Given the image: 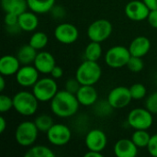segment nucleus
<instances>
[{"label":"nucleus","instance_id":"obj_1","mask_svg":"<svg viewBox=\"0 0 157 157\" xmlns=\"http://www.w3.org/2000/svg\"><path fill=\"white\" fill-rule=\"evenodd\" d=\"M80 103L76 96L67 90H59L51 100L52 112L62 119L75 116L79 109Z\"/></svg>","mask_w":157,"mask_h":157},{"label":"nucleus","instance_id":"obj_2","mask_svg":"<svg viewBox=\"0 0 157 157\" xmlns=\"http://www.w3.org/2000/svg\"><path fill=\"white\" fill-rule=\"evenodd\" d=\"M102 75V69L98 62L85 60L76 69L75 77L81 85L94 86Z\"/></svg>","mask_w":157,"mask_h":157},{"label":"nucleus","instance_id":"obj_3","mask_svg":"<svg viewBox=\"0 0 157 157\" xmlns=\"http://www.w3.org/2000/svg\"><path fill=\"white\" fill-rule=\"evenodd\" d=\"M39 102L34 94L29 91H19L13 97L15 110L25 117L32 116L37 112Z\"/></svg>","mask_w":157,"mask_h":157},{"label":"nucleus","instance_id":"obj_4","mask_svg":"<svg viewBox=\"0 0 157 157\" xmlns=\"http://www.w3.org/2000/svg\"><path fill=\"white\" fill-rule=\"evenodd\" d=\"M39 132L34 121H22L17 125L15 132L16 142L22 147H30L36 143Z\"/></svg>","mask_w":157,"mask_h":157},{"label":"nucleus","instance_id":"obj_5","mask_svg":"<svg viewBox=\"0 0 157 157\" xmlns=\"http://www.w3.org/2000/svg\"><path fill=\"white\" fill-rule=\"evenodd\" d=\"M58 91L57 83L52 76L39 79L32 86V93L40 102L51 101Z\"/></svg>","mask_w":157,"mask_h":157},{"label":"nucleus","instance_id":"obj_6","mask_svg":"<svg viewBox=\"0 0 157 157\" xmlns=\"http://www.w3.org/2000/svg\"><path fill=\"white\" fill-rule=\"evenodd\" d=\"M132 54L129 48L122 45H116L108 50L105 54V62L110 68L118 69L127 66Z\"/></svg>","mask_w":157,"mask_h":157},{"label":"nucleus","instance_id":"obj_7","mask_svg":"<svg viewBox=\"0 0 157 157\" xmlns=\"http://www.w3.org/2000/svg\"><path fill=\"white\" fill-rule=\"evenodd\" d=\"M153 113L146 108H136L130 111L127 121L128 124L135 130H148L152 127L154 122Z\"/></svg>","mask_w":157,"mask_h":157},{"label":"nucleus","instance_id":"obj_8","mask_svg":"<svg viewBox=\"0 0 157 157\" xmlns=\"http://www.w3.org/2000/svg\"><path fill=\"white\" fill-rule=\"evenodd\" d=\"M112 33V24L108 19H97L92 22L87 29V36L91 41L103 42L108 40Z\"/></svg>","mask_w":157,"mask_h":157},{"label":"nucleus","instance_id":"obj_9","mask_svg":"<svg viewBox=\"0 0 157 157\" xmlns=\"http://www.w3.org/2000/svg\"><path fill=\"white\" fill-rule=\"evenodd\" d=\"M49 143L54 146H63L72 138V132L68 126L63 123H54L46 132Z\"/></svg>","mask_w":157,"mask_h":157},{"label":"nucleus","instance_id":"obj_10","mask_svg":"<svg viewBox=\"0 0 157 157\" xmlns=\"http://www.w3.org/2000/svg\"><path fill=\"white\" fill-rule=\"evenodd\" d=\"M107 100L114 109H121L127 107L132 100L130 88L122 86L114 87L109 91Z\"/></svg>","mask_w":157,"mask_h":157},{"label":"nucleus","instance_id":"obj_11","mask_svg":"<svg viewBox=\"0 0 157 157\" xmlns=\"http://www.w3.org/2000/svg\"><path fill=\"white\" fill-rule=\"evenodd\" d=\"M79 31L77 28L71 23L59 24L54 29V38L63 44H72L78 39Z\"/></svg>","mask_w":157,"mask_h":157},{"label":"nucleus","instance_id":"obj_12","mask_svg":"<svg viewBox=\"0 0 157 157\" xmlns=\"http://www.w3.org/2000/svg\"><path fill=\"white\" fill-rule=\"evenodd\" d=\"M150 8L144 1L132 0L125 6V15L132 21H143L147 19Z\"/></svg>","mask_w":157,"mask_h":157},{"label":"nucleus","instance_id":"obj_13","mask_svg":"<svg viewBox=\"0 0 157 157\" xmlns=\"http://www.w3.org/2000/svg\"><path fill=\"white\" fill-rule=\"evenodd\" d=\"M85 144L88 150L102 153L107 146L108 138L103 131L99 129H93L86 133Z\"/></svg>","mask_w":157,"mask_h":157},{"label":"nucleus","instance_id":"obj_14","mask_svg":"<svg viewBox=\"0 0 157 157\" xmlns=\"http://www.w3.org/2000/svg\"><path fill=\"white\" fill-rule=\"evenodd\" d=\"M39 74L40 72L34 65L28 64L22 65L15 75L16 80L20 86L30 87L33 86L39 80Z\"/></svg>","mask_w":157,"mask_h":157},{"label":"nucleus","instance_id":"obj_15","mask_svg":"<svg viewBox=\"0 0 157 157\" xmlns=\"http://www.w3.org/2000/svg\"><path fill=\"white\" fill-rule=\"evenodd\" d=\"M33 65L37 68V70L43 75H50L52 70L56 65L55 59L53 55L46 51H42L38 52L36 59L33 63Z\"/></svg>","mask_w":157,"mask_h":157},{"label":"nucleus","instance_id":"obj_16","mask_svg":"<svg viewBox=\"0 0 157 157\" xmlns=\"http://www.w3.org/2000/svg\"><path fill=\"white\" fill-rule=\"evenodd\" d=\"M114 155L117 157H135L138 155V147L132 139H121L113 147Z\"/></svg>","mask_w":157,"mask_h":157},{"label":"nucleus","instance_id":"obj_17","mask_svg":"<svg viewBox=\"0 0 157 157\" xmlns=\"http://www.w3.org/2000/svg\"><path fill=\"white\" fill-rule=\"evenodd\" d=\"M151 49V41L145 36H138L132 40L129 46V51L132 56L144 57Z\"/></svg>","mask_w":157,"mask_h":157},{"label":"nucleus","instance_id":"obj_18","mask_svg":"<svg viewBox=\"0 0 157 157\" xmlns=\"http://www.w3.org/2000/svg\"><path fill=\"white\" fill-rule=\"evenodd\" d=\"M80 105L82 106H94V104L98 101V92L94 86H86L82 85L75 94Z\"/></svg>","mask_w":157,"mask_h":157},{"label":"nucleus","instance_id":"obj_19","mask_svg":"<svg viewBox=\"0 0 157 157\" xmlns=\"http://www.w3.org/2000/svg\"><path fill=\"white\" fill-rule=\"evenodd\" d=\"M21 63L17 56L7 54L0 59V74L4 76L14 75L17 73Z\"/></svg>","mask_w":157,"mask_h":157},{"label":"nucleus","instance_id":"obj_20","mask_svg":"<svg viewBox=\"0 0 157 157\" xmlns=\"http://www.w3.org/2000/svg\"><path fill=\"white\" fill-rule=\"evenodd\" d=\"M39 25V18L37 14L33 11H28L21 13L18 15V26L22 29V31L30 32L34 31Z\"/></svg>","mask_w":157,"mask_h":157},{"label":"nucleus","instance_id":"obj_21","mask_svg":"<svg viewBox=\"0 0 157 157\" xmlns=\"http://www.w3.org/2000/svg\"><path fill=\"white\" fill-rule=\"evenodd\" d=\"M1 6L5 13L16 15H20L29 8L27 0H1Z\"/></svg>","mask_w":157,"mask_h":157},{"label":"nucleus","instance_id":"obj_22","mask_svg":"<svg viewBox=\"0 0 157 157\" xmlns=\"http://www.w3.org/2000/svg\"><path fill=\"white\" fill-rule=\"evenodd\" d=\"M38 52L35 48H33L29 43L21 46L17 53V57L19 60L21 65L32 64L36 59Z\"/></svg>","mask_w":157,"mask_h":157},{"label":"nucleus","instance_id":"obj_23","mask_svg":"<svg viewBox=\"0 0 157 157\" xmlns=\"http://www.w3.org/2000/svg\"><path fill=\"white\" fill-rule=\"evenodd\" d=\"M56 0H27L29 9L36 14H45L55 6Z\"/></svg>","mask_w":157,"mask_h":157},{"label":"nucleus","instance_id":"obj_24","mask_svg":"<svg viewBox=\"0 0 157 157\" xmlns=\"http://www.w3.org/2000/svg\"><path fill=\"white\" fill-rule=\"evenodd\" d=\"M85 58L86 60L98 62V60L102 55V47L100 42L97 41H90L85 49Z\"/></svg>","mask_w":157,"mask_h":157},{"label":"nucleus","instance_id":"obj_25","mask_svg":"<svg viewBox=\"0 0 157 157\" xmlns=\"http://www.w3.org/2000/svg\"><path fill=\"white\" fill-rule=\"evenodd\" d=\"M55 154L52 149L44 145L31 146L25 153V157H54Z\"/></svg>","mask_w":157,"mask_h":157},{"label":"nucleus","instance_id":"obj_26","mask_svg":"<svg viewBox=\"0 0 157 157\" xmlns=\"http://www.w3.org/2000/svg\"><path fill=\"white\" fill-rule=\"evenodd\" d=\"M151 139V135L147 130H135L132 135V140L138 148L147 147Z\"/></svg>","mask_w":157,"mask_h":157},{"label":"nucleus","instance_id":"obj_27","mask_svg":"<svg viewBox=\"0 0 157 157\" xmlns=\"http://www.w3.org/2000/svg\"><path fill=\"white\" fill-rule=\"evenodd\" d=\"M34 123L41 132H47L54 124L53 119L48 114H40L37 116L34 120Z\"/></svg>","mask_w":157,"mask_h":157},{"label":"nucleus","instance_id":"obj_28","mask_svg":"<svg viewBox=\"0 0 157 157\" xmlns=\"http://www.w3.org/2000/svg\"><path fill=\"white\" fill-rule=\"evenodd\" d=\"M29 43L37 51L42 50L48 43V36L42 31L34 32L31 35Z\"/></svg>","mask_w":157,"mask_h":157},{"label":"nucleus","instance_id":"obj_29","mask_svg":"<svg viewBox=\"0 0 157 157\" xmlns=\"http://www.w3.org/2000/svg\"><path fill=\"white\" fill-rule=\"evenodd\" d=\"M129 88H130V92L133 100H141L146 97L147 89L144 84L135 83Z\"/></svg>","mask_w":157,"mask_h":157},{"label":"nucleus","instance_id":"obj_30","mask_svg":"<svg viewBox=\"0 0 157 157\" xmlns=\"http://www.w3.org/2000/svg\"><path fill=\"white\" fill-rule=\"evenodd\" d=\"M127 67L132 73H139L144 69V63L142 57L131 56V58L127 63Z\"/></svg>","mask_w":157,"mask_h":157},{"label":"nucleus","instance_id":"obj_31","mask_svg":"<svg viewBox=\"0 0 157 157\" xmlns=\"http://www.w3.org/2000/svg\"><path fill=\"white\" fill-rule=\"evenodd\" d=\"M12 108H14L13 98L2 94L0 96V111L2 113H5L9 111Z\"/></svg>","mask_w":157,"mask_h":157},{"label":"nucleus","instance_id":"obj_32","mask_svg":"<svg viewBox=\"0 0 157 157\" xmlns=\"http://www.w3.org/2000/svg\"><path fill=\"white\" fill-rule=\"evenodd\" d=\"M94 106H95L96 111L98 112L97 114L99 115V116H108V115H109V113L111 112V110L114 109L110 106V104L109 103L108 100L105 101L104 107H102V106H103V102H102V101H101V102H98V103L96 102V103L94 104Z\"/></svg>","mask_w":157,"mask_h":157},{"label":"nucleus","instance_id":"obj_33","mask_svg":"<svg viewBox=\"0 0 157 157\" xmlns=\"http://www.w3.org/2000/svg\"><path fill=\"white\" fill-rule=\"evenodd\" d=\"M145 108L153 114H157V91L147 97L145 101Z\"/></svg>","mask_w":157,"mask_h":157},{"label":"nucleus","instance_id":"obj_34","mask_svg":"<svg viewBox=\"0 0 157 157\" xmlns=\"http://www.w3.org/2000/svg\"><path fill=\"white\" fill-rule=\"evenodd\" d=\"M81 86H82V85L80 84V82L76 79V77H75V78H70V79H68V80L65 82L64 87H65V90H67L68 92L73 93V94L75 95V94L77 93V91L79 90V88H80Z\"/></svg>","mask_w":157,"mask_h":157},{"label":"nucleus","instance_id":"obj_35","mask_svg":"<svg viewBox=\"0 0 157 157\" xmlns=\"http://www.w3.org/2000/svg\"><path fill=\"white\" fill-rule=\"evenodd\" d=\"M146 148L152 156L157 157V133L154 134V135H151L150 142H149Z\"/></svg>","mask_w":157,"mask_h":157},{"label":"nucleus","instance_id":"obj_36","mask_svg":"<svg viewBox=\"0 0 157 157\" xmlns=\"http://www.w3.org/2000/svg\"><path fill=\"white\" fill-rule=\"evenodd\" d=\"M4 22H5L6 27L17 25L18 24V15L13 14V13H6Z\"/></svg>","mask_w":157,"mask_h":157},{"label":"nucleus","instance_id":"obj_37","mask_svg":"<svg viewBox=\"0 0 157 157\" xmlns=\"http://www.w3.org/2000/svg\"><path fill=\"white\" fill-rule=\"evenodd\" d=\"M50 12L52 15V17L54 18H56V19L63 18V17L65 16V9L63 7H62V6H54Z\"/></svg>","mask_w":157,"mask_h":157},{"label":"nucleus","instance_id":"obj_38","mask_svg":"<svg viewBox=\"0 0 157 157\" xmlns=\"http://www.w3.org/2000/svg\"><path fill=\"white\" fill-rule=\"evenodd\" d=\"M147 20H148L149 25L152 28L157 29V9L150 10V13L148 15Z\"/></svg>","mask_w":157,"mask_h":157},{"label":"nucleus","instance_id":"obj_39","mask_svg":"<svg viewBox=\"0 0 157 157\" xmlns=\"http://www.w3.org/2000/svg\"><path fill=\"white\" fill-rule=\"evenodd\" d=\"M51 76L54 79H59L61 78L63 75V70L61 66H58V65H55L54 68L52 70L51 72Z\"/></svg>","mask_w":157,"mask_h":157},{"label":"nucleus","instance_id":"obj_40","mask_svg":"<svg viewBox=\"0 0 157 157\" xmlns=\"http://www.w3.org/2000/svg\"><path fill=\"white\" fill-rule=\"evenodd\" d=\"M143 1L147 5L150 10L157 9V0H143Z\"/></svg>","mask_w":157,"mask_h":157},{"label":"nucleus","instance_id":"obj_41","mask_svg":"<svg viewBox=\"0 0 157 157\" xmlns=\"http://www.w3.org/2000/svg\"><path fill=\"white\" fill-rule=\"evenodd\" d=\"M86 157H102L103 155L101 152H96V151H90L88 150V152L85 155Z\"/></svg>","mask_w":157,"mask_h":157},{"label":"nucleus","instance_id":"obj_42","mask_svg":"<svg viewBox=\"0 0 157 157\" xmlns=\"http://www.w3.org/2000/svg\"><path fill=\"white\" fill-rule=\"evenodd\" d=\"M6 125L7 123H6V119L3 116L0 117V133H3L5 132V130L6 129Z\"/></svg>","mask_w":157,"mask_h":157},{"label":"nucleus","instance_id":"obj_43","mask_svg":"<svg viewBox=\"0 0 157 157\" xmlns=\"http://www.w3.org/2000/svg\"><path fill=\"white\" fill-rule=\"evenodd\" d=\"M5 86H6V81H5V78H4V75H1V76H0V90L4 91Z\"/></svg>","mask_w":157,"mask_h":157}]
</instances>
